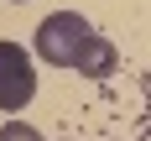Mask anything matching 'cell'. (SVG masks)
<instances>
[{"mask_svg":"<svg viewBox=\"0 0 151 141\" xmlns=\"http://www.w3.org/2000/svg\"><path fill=\"white\" fill-rule=\"evenodd\" d=\"M37 94V68L31 52L16 42H0V115H21Z\"/></svg>","mask_w":151,"mask_h":141,"instance_id":"obj_2","label":"cell"},{"mask_svg":"<svg viewBox=\"0 0 151 141\" xmlns=\"http://www.w3.org/2000/svg\"><path fill=\"white\" fill-rule=\"evenodd\" d=\"M89 37H94L89 16H78V11H52L42 26H37L31 47H37V58H42L47 68H68V73H73V63H78V52L89 47Z\"/></svg>","mask_w":151,"mask_h":141,"instance_id":"obj_1","label":"cell"},{"mask_svg":"<svg viewBox=\"0 0 151 141\" xmlns=\"http://www.w3.org/2000/svg\"><path fill=\"white\" fill-rule=\"evenodd\" d=\"M0 141H47L37 125H26V120H5L0 125Z\"/></svg>","mask_w":151,"mask_h":141,"instance_id":"obj_3","label":"cell"}]
</instances>
